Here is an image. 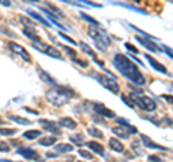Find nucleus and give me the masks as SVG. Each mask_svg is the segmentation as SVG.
Segmentation results:
<instances>
[{"label":"nucleus","mask_w":173,"mask_h":162,"mask_svg":"<svg viewBox=\"0 0 173 162\" xmlns=\"http://www.w3.org/2000/svg\"><path fill=\"white\" fill-rule=\"evenodd\" d=\"M112 64H114V67L117 68L126 78H128L131 83H134L137 86H144L146 84L144 75L139 71V68H137L136 65L133 64V61L128 59V57H126L124 54H116V55H114V59H112Z\"/></svg>","instance_id":"1"},{"label":"nucleus","mask_w":173,"mask_h":162,"mask_svg":"<svg viewBox=\"0 0 173 162\" xmlns=\"http://www.w3.org/2000/svg\"><path fill=\"white\" fill-rule=\"evenodd\" d=\"M72 95H74L72 90H68V88H64V87H55V88L46 91V100L51 104L56 106V107H61V106L66 104L69 101Z\"/></svg>","instance_id":"2"},{"label":"nucleus","mask_w":173,"mask_h":162,"mask_svg":"<svg viewBox=\"0 0 173 162\" xmlns=\"http://www.w3.org/2000/svg\"><path fill=\"white\" fill-rule=\"evenodd\" d=\"M88 35L94 39V42L98 47L100 51H105L108 48V45H110V38L107 36V34H105L104 30L91 26V28H88Z\"/></svg>","instance_id":"3"},{"label":"nucleus","mask_w":173,"mask_h":162,"mask_svg":"<svg viewBox=\"0 0 173 162\" xmlns=\"http://www.w3.org/2000/svg\"><path fill=\"white\" fill-rule=\"evenodd\" d=\"M131 97H133V100H134V103H136L140 109L146 110V111H153V110H156V107H157V104H156V101L153 100V99H150V97H147V95H139V94H131Z\"/></svg>","instance_id":"4"},{"label":"nucleus","mask_w":173,"mask_h":162,"mask_svg":"<svg viewBox=\"0 0 173 162\" xmlns=\"http://www.w3.org/2000/svg\"><path fill=\"white\" fill-rule=\"evenodd\" d=\"M97 77V80L101 83V86H104L107 90H110L111 93L114 94H118L120 93V84L117 83V80L114 78V77H110V75H103V74H98Z\"/></svg>","instance_id":"5"},{"label":"nucleus","mask_w":173,"mask_h":162,"mask_svg":"<svg viewBox=\"0 0 173 162\" xmlns=\"http://www.w3.org/2000/svg\"><path fill=\"white\" fill-rule=\"evenodd\" d=\"M7 47H9L14 54L20 55V57L23 58L26 62H30V55H29L28 51H26V49H25L22 45H19V43H16V42H9V43H7Z\"/></svg>","instance_id":"6"},{"label":"nucleus","mask_w":173,"mask_h":162,"mask_svg":"<svg viewBox=\"0 0 173 162\" xmlns=\"http://www.w3.org/2000/svg\"><path fill=\"white\" fill-rule=\"evenodd\" d=\"M94 110H95V113H98L100 116H104V117H107V119H116V113L111 111L110 109H107V107L104 104H101V103L94 104Z\"/></svg>","instance_id":"7"},{"label":"nucleus","mask_w":173,"mask_h":162,"mask_svg":"<svg viewBox=\"0 0 173 162\" xmlns=\"http://www.w3.org/2000/svg\"><path fill=\"white\" fill-rule=\"evenodd\" d=\"M136 39L139 41V42L141 43V45H144L149 51H151V52H160V48L156 45L151 39H147V38H141V36H136Z\"/></svg>","instance_id":"8"},{"label":"nucleus","mask_w":173,"mask_h":162,"mask_svg":"<svg viewBox=\"0 0 173 162\" xmlns=\"http://www.w3.org/2000/svg\"><path fill=\"white\" fill-rule=\"evenodd\" d=\"M146 59H147V61L150 62V65H151V67L155 68L156 71L162 72V74H167V75H169V72H167V68L164 67L163 64H160L159 61H156V59H155V58H153V57H150V55H146Z\"/></svg>","instance_id":"9"},{"label":"nucleus","mask_w":173,"mask_h":162,"mask_svg":"<svg viewBox=\"0 0 173 162\" xmlns=\"http://www.w3.org/2000/svg\"><path fill=\"white\" fill-rule=\"evenodd\" d=\"M141 142H143V145H144V146H147V148L159 149V151H167V148H166V146H162V145H159V143L151 142V139H150L149 136H146V135H141Z\"/></svg>","instance_id":"10"},{"label":"nucleus","mask_w":173,"mask_h":162,"mask_svg":"<svg viewBox=\"0 0 173 162\" xmlns=\"http://www.w3.org/2000/svg\"><path fill=\"white\" fill-rule=\"evenodd\" d=\"M39 124H42L43 129L45 130H48V132H53V133H59L61 130L58 129V126H56L53 122H51V120H45V119H39Z\"/></svg>","instance_id":"11"},{"label":"nucleus","mask_w":173,"mask_h":162,"mask_svg":"<svg viewBox=\"0 0 173 162\" xmlns=\"http://www.w3.org/2000/svg\"><path fill=\"white\" fill-rule=\"evenodd\" d=\"M18 153H20L23 158H26V159H39V153L35 152L33 149L30 148H22L19 149Z\"/></svg>","instance_id":"12"},{"label":"nucleus","mask_w":173,"mask_h":162,"mask_svg":"<svg viewBox=\"0 0 173 162\" xmlns=\"http://www.w3.org/2000/svg\"><path fill=\"white\" fill-rule=\"evenodd\" d=\"M108 145H110V148L114 151V152H123L124 151V146H123V143L116 138H111L108 140Z\"/></svg>","instance_id":"13"},{"label":"nucleus","mask_w":173,"mask_h":162,"mask_svg":"<svg viewBox=\"0 0 173 162\" xmlns=\"http://www.w3.org/2000/svg\"><path fill=\"white\" fill-rule=\"evenodd\" d=\"M74 151V146L69 145V143H59L55 146V152L59 155V153H68V152H72Z\"/></svg>","instance_id":"14"},{"label":"nucleus","mask_w":173,"mask_h":162,"mask_svg":"<svg viewBox=\"0 0 173 162\" xmlns=\"http://www.w3.org/2000/svg\"><path fill=\"white\" fill-rule=\"evenodd\" d=\"M112 130V133L114 135H117L118 138H123V139H127L128 136H130V132H128V129H126V128H118V126H116V128H112L111 129Z\"/></svg>","instance_id":"15"},{"label":"nucleus","mask_w":173,"mask_h":162,"mask_svg":"<svg viewBox=\"0 0 173 162\" xmlns=\"http://www.w3.org/2000/svg\"><path fill=\"white\" fill-rule=\"evenodd\" d=\"M87 146H88L89 149H92L95 153H98V155H101V156H104V148L103 145L98 142H94V140H91V142L87 143Z\"/></svg>","instance_id":"16"},{"label":"nucleus","mask_w":173,"mask_h":162,"mask_svg":"<svg viewBox=\"0 0 173 162\" xmlns=\"http://www.w3.org/2000/svg\"><path fill=\"white\" fill-rule=\"evenodd\" d=\"M59 123L66 129H75L77 128V122H75L74 119H71V117H61Z\"/></svg>","instance_id":"17"},{"label":"nucleus","mask_w":173,"mask_h":162,"mask_svg":"<svg viewBox=\"0 0 173 162\" xmlns=\"http://www.w3.org/2000/svg\"><path fill=\"white\" fill-rule=\"evenodd\" d=\"M37 71H39V75H41V78L43 80V83H46V84H52V86H56L55 80H53V78H52L46 71H43V70H41V68H39Z\"/></svg>","instance_id":"18"},{"label":"nucleus","mask_w":173,"mask_h":162,"mask_svg":"<svg viewBox=\"0 0 173 162\" xmlns=\"http://www.w3.org/2000/svg\"><path fill=\"white\" fill-rule=\"evenodd\" d=\"M23 34L26 35V36H28L29 39H32L33 43L42 42V41H41V38H39V36H37V35L35 34V32H33V29H23Z\"/></svg>","instance_id":"19"},{"label":"nucleus","mask_w":173,"mask_h":162,"mask_svg":"<svg viewBox=\"0 0 173 162\" xmlns=\"http://www.w3.org/2000/svg\"><path fill=\"white\" fill-rule=\"evenodd\" d=\"M28 14H29V16H32V18H35L36 20H39V22H41L42 25H45V26H51V25H49V22H48V20H45L42 16H41V14H37L36 12H33V10H28Z\"/></svg>","instance_id":"20"},{"label":"nucleus","mask_w":173,"mask_h":162,"mask_svg":"<svg viewBox=\"0 0 173 162\" xmlns=\"http://www.w3.org/2000/svg\"><path fill=\"white\" fill-rule=\"evenodd\" d=\"M23 136L29 140H33V139H36L41 136V130H28V132H25Z\"/></svg>","instance_id":"21"},{"label":"nucleus","mask_w":173,"mask_h":162,"mask_svg":"<svg viewBox=\"0 0 173 162\" xmlns=\"http://www.w3.org/2000/svg\"><path fill=\"white\" fill-rule=\"evenodd\" d=\"M81 18H82V19H85L87 22H88V23H91V25L94 26V28H100V25H101V23L98 22V20H95L94 18H91V16H88V14H85L84 12L81 13Z\"/></svg>","instance_id":"22"},{"label":"nucleus","mask_w":173,"mask_h":162,"mask_svg":"<svg viewBox=\"0 0 173 162\" xmlns=\"http://www.w3.org/2000/svg\"><path fill=\"white\" fill-rule=\"evenodd\" d=\"M55 140L56 139L53 136H46V138H42L39 140V145H42V146H51V145L55 143Z\"/></svg>","instance_id":"23"},{"label":"nucleus","mask_w":173,"mask_h":162,"mask_svg":"<svg viewBox=\"0 0 173 162\" xmlns=\"http://www.w3.org/2000/svg\"><path fill=\"white\" fill-rule=\"evenodd\" d=\"M45 54H48V55H51V57H53V58H58V59H61L62 58L61 52H59L56 48H52V47H48V49H46V52Z\"/></svg>","instance_id":"24"},{"label":"nucleus","mask_w":173,"mask_h":162,"mask_svg":"<svg viewBox=\"0 0 173 162\" xmlns=\"http://www.w3.org/2000/svg\"><path fill=\"white\" fill-rule=\"evenodd\" d=\"M10 120H13V122H16V123L19 124H30V120L29 119H25V117H20V116H9Z\"/></svg>","instance_id":"25"},{"label":"nucleus","mask_w":173,"mask_h":162,"mask_svg":"<svg viewBox=\"0 0 173 162\" xmlns=\"http://www.w3.org/2000/svg\"><path fill=\"white\" fill-rule=\"evenodd\" d=\"M121 100L124 101L128 107H131V109L136 106V103H134V100H133V97H128V95H126V94H121Z\"/></svg>","instance_id":"26"},{"label":"nucleus","mask_w":173,"mask_h":162,"mask_svg":"<svg viewBox=\"0 0 173 162\" xmlns=\"http://www.w3.org/2000/svg\"><path fill=\"white\" fill-rule=\"evenodd\" d=\"M78 45H80V47L82 48V51H84V52H87V54H88V55H91V57H92V58H95V54H94L92 51H91V48H89V47H88V45H87V43H85V42H80V43H78Z\"/></svg>","instance_id":"27"},{"label":"nucleus","mask_w":173,"mask_h":162,"mask_svg":"<svg viewBox=\"0 0 173 162\" xmlns=\"http://www.w3.org/2000/svg\"><path fill=\"white\" fill-rule=\"evenodd\" d=\"M71 140H72L75 145H82V143H84V136H82V135H74V136H71Z\"/></svg>","instance_id":"28"},{"label":"nucleus","mask_w":173,"mask_h":162,"mask_svg":"<svg viewBox=\"0 0 173 162\" xmlns=\"http://www.w3.org/2000/svg\"><path fill=\"white\" fill-rule=\"evenodd\" d=\"M88 133L92 135V136H95V138H100V139L104 136L103 132H101V130H98V129H95V128H89L88 129Z\"/></svg>","instance_id":"29"},{"label":"nucleus","mask_w":173,"mask_h":162,"mask_svg":"<svg viewBox=\"0 0 173 162\" xmlns=\"http://www.w3.org/2000/svg\"><path fill=\"white\" fill-rule=\"evenodd\" d=\"M18 132L16 129H0V135H5V136H10V135H14Z\"/></svg>","instance_id":"30"},{"label":"nucleus","mask_w":173,"mask_h":162,"mask_svg":"<svg viewBox=\"0 0 173 162\" xmlns=\"http://www.w3.org/2000/svg\"><path fill=\"white\" fill-rule=\"evenodd\" d=\"M20 22H22V23H25L26 26H29V29H35V23H33L32 20H29V19H26V18H23V16L20 18Z\"/></svg>","instance_id":"31"},{"label":"nucleus","mask_w":173,"mask_h":162,"mask_svg":"<svg viewBox=\"0 0 173 162\" xmlns=\"http://www.w3.org/2000/svg\"><path fill=\"white\" fill-rule=\"evenodd\" d=\"M0 151H2V152H9L10 146L6 142H0Z\"/></svg>","instance_id":"32"},{"label":"nucleus","mask_w":173,"mask_h":162,"mask_svg":"<svg viewBox=\"0 0 173 162\" xmlns=\"http://www.w3.org/2000/svg\"><path fill=\"white\" fill-rule=\"evenodd\" d=\"M78 153H80L82 158H87V159H91V158H92V156H91V153L87 152V151H84V149H80V151H78Z\"/></svg>","instance_id":"33"},{"label":"nucleus","mask_w":173,"mask_h":162,"mask_svg":"<svg viewBox=\"0 0 173 162\" xmlns=\"http://www.w3.org/2000/svg\"><path fill=\"white\" fill-rule=\"evenodd\" d=\"M48 7H49L51 10H53V12H56V14H58L59 18H62V16H64V13H62V12H61L59 9H58V7H55L53 5H48Z\"/></svg>","instance_id":"34"},{"label":"nucleus","mask_w":173,"mask_h":162,"mask_svg":"<svg viewBox=\"0 0 173 162\" xmlns=\"http://www.w3.org/2000/svg\"><path fill=\"white\" fill-rule=\"evenodd\" d=\"M62 48H64V51H66V52L69 54V55H72V57H74V58L77 57V52H75L74 49H71L69 47H66V45H62Z\"/></svg>","instance_id":"35"},{"label":"nucleus","mask_w":173,"mask_h":162,"mask_svg":"<svg viewBox=\"0 0 173 162\" xmlns=\"http://www.w3.org/2000/svg\"><path fill=\"white\" fill-rule=\"evenodd\" d=\"M124 47H126L127 49H128V51H133V52H134V54H137V52H139V51H137V48H136V47H133V45H131V43H128V42H126V43H124Z\"/></svg>","instance_id":"36"},{"label":"nucleus","mask_w":173,"mask_h":162,"mask_svg":"<svg viewBox=\"0 0 173 162\" xmlns=\"http://www.w3.org/2000/svg\"><path fill=\"white\" fill-rule=\"evenodd\" d=\"M59 35H61V36H62V39H65V41H68V42H71V43H74V45H77V42H75V41H74V39H72V38H69L68 35H64V34H62V32H61V34H59Z\"/></svg>","instance_id":"37"},{"label":"nucleus","mask_w":173,"mask_h":162,"mask_svg":"<svg viewBox=\"0 0 173 162\" xmlns=\"http://www.w3.org/2000/svg\"><path fill=\"white\" fill-rule=\"evenodd\" d=\"M162 97H163L166 101H169V103H172V104H173V95H170V94H163Z\"/></svg>","instance_id":"38"},{"label":"nucleus","mask_w":173,"mask_h":162,"mask_svg":"<svg viewBox=\"0 0 173 162\" xmlns=\"http://www.w3.org/2000/svg\"><path fill=\"white\" fill-rule=\"evenodd\" d=\"M149 161H151V162H162V159H160L159 156H155V155H151V156H149Z\"/></svg>","instance_id":"39"},{"label":"nucleus","mask_w":173,"mask_h":162,"mask_svg":"<svg viewBox=\"0 0 173 162\" xmlns=\"http://www.w3.org/2000/svg\"><path fill=\"white\" fill-rule=\"evenodd\" d=\"M74 62H78V64H81L82 67H87V65H88V64H87L85 61H81L80 58H74Z\"/></svg>","instance_id":"40"},{"label":"nucleus","mask_w":173,"mask_h":162,"mask_svg":"<svg viewBox=\"0 0 173 162\" xmlns=\"http://www.w3.org/2000/svg\"><path fill=\"white\" fill-rule=\"evenodd\" d=\"M0 5H6V6H10V2H7V0H0Z\"/></svg>","instance_id":"41"},{"label":"nucleus","mask_w":173,"mask_h":162,"mask_svg":"<svg viewBox=\"0 0 173 162\" xmlns=\"http://www.w3.org/2000/svg\"><path fill=\"white\" fill-rule=\"evenodd\" d=\"M12 145H14V146H18L19 142H16V140H12Z\"/></svg>","instance_id":"42"},{"label":"nucleus","mask_w":173,"mask_h":162,"mask_svg":"<svg viewBox=\"0 0 173 162\" xmlns=\"http://www.w3.org/2000/svg\"><path fill=\"white\" fill-rule=\"evenodd\" d=\"M2 123H3V120H2V119H0V124H2Z\"/></svg>","instance_id":"43"},{"label":"nucleus","mask_w":173,"mask_h":162,"mask_svg":"<svg viewBox=\"0 0 173 162\" xmlns=\"http://www.w3.org/2000/svg\"><path fill=\"white\" fill-rule=\"evenodd\" d=\"M78 162H81V161H78Z\"/></svg>","instance_id":"44"}]
</instances>
